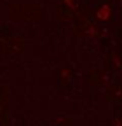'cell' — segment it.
Segmentation results:
<instances>
[{"instance_id": "cell-1", "label": "cell", "mask_w": 122, "mask_h": 126, "mask_svg": "<svg viewBox=\"0 0 122 126\" xmlns=\"http://www.w3.org/2000/svg\"><path fill=\"white\" fill-rule=\"evenodd\" d=\"M72 2H73V0H66V4H72Z\"/></svg>"}]
</instances>
